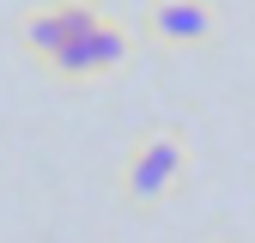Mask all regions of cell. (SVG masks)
Returning <instances> with one entry per match:
<instances>
[{
  "label": "cell",
  "instance_id": "1",
  "mask_svg": "<svg viewBox=\"0 0 255 243\" xmlns=\"http://www.w3.org/2000/svg\"><path fill=\"white\" fill-rule=\"evenodd\" d=\"M188 170V134L182 128H158L146 134L134 152H128V164H122V195L128 207H158Z\"/></svg>",
  "mask_w": 255,
  "mask_h": 243
},
{
  "label": "cell",
  "instance_id": "2",
  "mask_svg": "<svg viewBox=\"0 0 255 243\" xmlns=\"http://www.w3.org/2000/svg\"><path fill=\"white\" fill-rule=\"evenodd\" d=\"M140 30L158 49H207L219 37V6L213 0H146Z\"/></svg>",
  "mask_w": 255,
  "mask_h": 243
},
{
  "label": "cell",
  "instance_id": "3",
  "mask_svg": "<svg viewBox=\"0 0 255 243\" xmlns=\"http://www.w3.org/2000/svg\"><path fill=\"white\" fill-rule=\"evenodd\" d=\"M122 61H128V30H122L116 18H98L91 30H79L73 43H61L43 67H49L55 79H98V73L122 67Z\"/></svg>",
  "mask_w": 255,
  "mask_h": 243
},
{
  "label": "cell",
  "instance_id": "4",
  "mask_svg": "<svg viewBox=\"0 0 255 243\" xmlns=\"http://www.w3.org/2000/svg\"><path fill=\"white\" fill-rule=\"evenodd\" d=\"M104 12L91 6V0H49V6H30L24 18H18V49L30 55V61H49L61 43H73L79 30H91Z\"/></svg>",
  "mask_w": 255,
  "mask_h": 243
}]
</instances>
